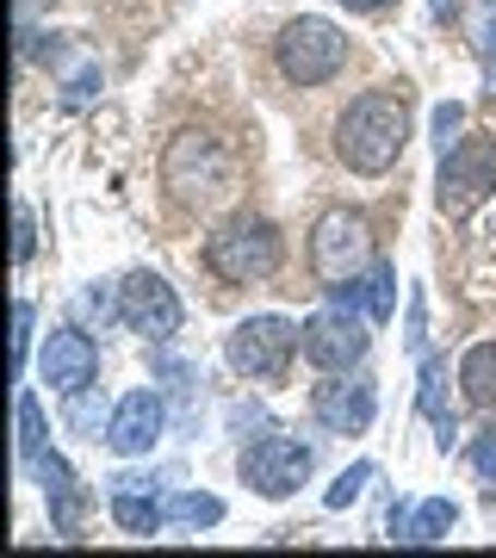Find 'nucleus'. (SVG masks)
<instances>
[{
    "label": "nucleus",
    "instance_id": "f8f14e48",
    "mask_svg": "<svg viewBox=\"0 0 496 558\" xmlns=\"http://www.w3.org/2000/svg\"><path fill=\"white\" fill-rule=\"evenodd\" d=\"M311 410H317V422L329 435H366L373 410H378V391H373V379H329V385H317Z\"/></svg>",
    "mask_w": 496,
    "mask_h": 558
},
{
    "label": "nucleus",
    "instance_id": "393cba45",
    "mask_svg": "<svg viewBox=\"0 0 496 558\" xmlns=\"http://www.w3.org/2000/svg\"><path fill=\"white\" fill-rule=\"evenodd\" d=\"M472 465H477V472H484V478H491V472H496V428H484V440H477V447H472Z\"/></svg>",
    "mask_w": 496,
    "mask_h": 558
},
{
    "label": "nucleus",
    "instance_id": "a211bd4d",
    "mask_svg": "<svg viewBox=\"0 0 496 558\" xmlns=\"http://www.w3.org/2000/svg\"><path fill=\"white\" fill-rule=\"evenodd\" d=\"M459 391H465V403H477V410L496 403V341H477L472 354L459 360Z\"/></svg>",
    "mask_w": 496,
    "mask_h": 558
},
{
    "label": "nucleus",
    "instance_id": "5701e85b",
    "mask_svg": "<svg viewBox=\"0 0 496 558\" xmlns=\"http://www.w3.org/2000/svg\"><path fill=\"white\" fill-rule=\"evenodd\" d=\"M25 354H32V304H13V373H25Z\"/></svg>",
    "mask_w": 496,
    "mask_h": 558
},
{
    "label": "nucleus",
    "instance_id": "bb28decb",
    "mask_svg": "<svg viewBox=\"0 0 496 558\" xmlns=\"http://www.w3.org/2000/svg\"><path fill=\"white\" fill-rule=\"evenodd\" d=\"M435 13L447 20V13H459V0H435Z\"/></svg>",
    "mask_w": 496,
    "mask_h": 558
},
{
    "label": "nucleus",
    "instance_id": "6ab92c4d",
    "mask_svg": "<svg viewBox=\"0 0 496 558\" xmlns=\"http://www.w3.org/2000/svg\"><path fill=\"white\" fill-rule=\"evenodd\" d=\"M168 515L186 521V527H218V521H223V502L205 497V490H180V497L168 502Z\"/></svg>",
    "mask_w": 496,
    "mask_h": 558
},
{
    "label": "nucleus",
    "instance_id": "f03ea898",
    "mask_svg": "<svg viewBox=\"0 0 496 558\" xmlns=\"http://www.w3.org/2000/svg\"><path fill=\"white\" fill-rule=\"evenodd\" d=\"M161 180H168V193L180 205H211L230 193V180H237V156L223 149L211 131H180L168 143V156H161Z\"/></svg>",
    "mask_w": 496,
    "mask_h": 558
},
{
    "label": "nucleus",
    "instance_id": "f257e3e1",
    "mask_svg": "<svg viewBox=\"0 0 496 558\" xmlns=\"http://www.w3.org/2000/svg\"><path fill=\"white\" fill-rule=\"evenodd\" d=\"M403 143H410V106H403V94L373 87V94H360L336 119V156L354 174H385L403 156Z\"/></svg>",
    "mask_w": 496,
    "mask_h": 558
},
{
    "label": "nucleus",
    "instance_id": "0eeeda50",
    "mask_svg": "<svg viewBox=\"0 0 496 558\" xmlns=\"http://www.w3.org/2000/svg\"><path fill=\"white\" fill-rule=\"evenodd\" d=\"M223 354L242 379H279L292 366V354H304V329H292L286 317H249L230 329Z\"/></svg>",
    "mask_w": 496,
    "mask_h": 558
},
{
    "label": "nucleus",
    "instance_id": "6e6552de",
    "mask_svg": "<svg viewBox=\"0 0 496 558\" xmlns=\"http://www.w3.org/2000/svg\"><path fill=\"white\" fill-rule=\"evenodd\" d=\"M311 478V447L292 435H261L249 453H242V484L255 490V497H292L298 484Z\"/></svg>",
    "mask_w": 496,
    "mask_h": 558
},
{
    "label": "nucleus",
    "instance_id": "4be33fe9",
    "mask_svg": "<svg viewBox=\"0 0 496 558\" xmlns=\"http://www.w3.org/2000/svg\"><path fill=\"white\" fill-rule=\"evenodd\" d=\"M32 248H38V223H32V205H13V260H32Z\"/></svg>",
    "mask_w": 496,
    "mask_h": 558
},
{
    "label": "nucleus",
    "instance_id": "cd10ccee",
    "mask_svg": "<svg viewBox=\"0 0 496 558\" xmlns=\"http://www.w3.org/2000/svg\"><path fill=\"white\" fill-rule=\"evenodd\" d=\"M484 94H491V100H496V50H491V87H484Z\"/></svg>",
    "mask_w": 496,
    "mask_h": 558
},
{
    "label": "nucleus",
    "instance_id": "20e7f679",
    "mask_svg": "<svg viewBox=\"0 0 496 558\" xmlns=\"http://www.w3.org/2000/svg\"><path fill=\"white\" fill-rule=\"evenodd\" d=\"M274 62H279V75L292 81V87H323L329 75H341V62H348V38H341L329 20L304 13V20H292L274 38Z\"/></svg>",
    "mask_w": 496,
    "mask_h": 558
},
{
    "label": "nucleus",
    "instance_id": "f3484780",
    "mask_svg": "<svg viewBox=\"0 0 496 558\" xmlns=\"http://www.w3.org/2000/svg\"><path fill=\"white\" fill-rule=\"evenodd\" d=\"M112 521H119L124 534H156L161 521H168V509H161L156 497H143V484H119V490H112Z\"/></svg>",
    "mask_w": 496,
    "mask_h": 558
},
{
    "label": "nucleus",
    "instance_id": "b1692460",
    "mask_svg": "<svg viewBox=\"0 0 496 558\" xmlns=\"http://www.w3.org/2000/svg\"><path fill=\"white\" fill-rule=\"evenodd\" d=\"M459 124H465V106H453V100L435 106V143H440V149H453V143H459Z\"/></svg>",
    "mask_w": 496,
    "mask_h": 558
},
{
    "label": "nucleus",
    "instance_id": "9d476101",
    "mask_svg": "<svg viewBox=\"0 0 496 558\" xmlns=\"http://www.w3.org/2000/svg\"><path fill=\"white\" fill-rule=\"evenodd\" d=\"M119 317L124 329H137V336L149 341H168L180 329V299H174V286L161 274H131L119 286Z\"/></svg>",
    "mask_w": 496,
    "mask_h": 558
},
{
    "label": "nucleus",
    "instance_id": "ddd939ff",
    "mask_svg": "<svg viewBox=\"0 0 496 558\" xmlns=\"http://www.w3.org/2000/svg\"><path fill=\"white\" fill-rule=\"evenodd\" d=\"M161 422H168V410H161L156 391H131V398H119V410L106 422V447L124 459H143L161 440Z\"/></svg>",
    "mask_w": 496,
    "mask_h": 558
},
{
    "label": "nucleus",
    "instance_id": "c85d7f7f",
    "mask_svg": "<svg viewBox=\"0 0 496 558\" xmlns=\"http://www.w3.org/2000/svg\"><path fill=\"white\" fill-rule=\"evenodd\" d=\"M20 7H50V0H20Z\"/></svg>",
    "mask_w": 496,
    "mask_h": 558
},
{
    "label": "nucleus",
    "instance_id": "9b49d317",
    "mask_svg": "<svg viewBox=\"0 0 496 558\" xmlns=\"http://www.w3.org/2000/svg\"><path fill=\"white\" fill-rule=\"evenodd\" d=\"M38 373H44L50 391L81 398V391L99 379V348L81 336V329H50V336H44V354H38Z\"/></svg>",
    "mask_w": 496,
    "mask_h": 558
},
{
    "label": "nucleus",
    "instance_id": "aec40b11",
    "mask_svg": "<svg viewBox=\"0 0 496 558\" xmlns=\"http://www.w3.org/2000/svg\"><path fill=\"white\" fill-rule=\"evenodd\" d=\"M44 453V410L32 391H20V459H38Z\"/></svg>",
    "mask_w": 496,
    "mask_h": 558
},
{
    "label": "nucleus",
    "instance_id": "2eb2a0df",
    "mask_svg": "<svg viewBox=\"0 0 496 558\" xmlns=\"http://www.w3.org/2000/svg\"><path fill=\"white\" fill-rule=\"evenodd\" d=\"M459 509L447 497H422L410 502V509H391V539H403V546H435V539L453 534Z\"/></svg>",
    "mask_w": 496,
    "mask_h": 558
},
{
    "label": "nucleus",
    "instance_id": "dca6fc26",
    "mask_svg": "<svg viewBox=\"0 0 496 558\" xmlns=\"http://www.w3.org/2000/svg\"><path fill=\"white\" fill-rule=\"evenodd\" d=\"M329 292H336V299H360V317L366 323H385L397 311V274L391 267H373V274L360 279V292H354V279H348V286H329Z\"/></svg>",
    "mask_w": 496,
    "mask_h": 558
},
{
    "label": "nucleus",
    "instance_id": "4468645a",
    "mask_svg": "<svg viewBox=\"0 0 496 558\" xmlns=\"http://www.w3.org/2000/svg\"><path fill=\"white\" fill-rule=\"evenodd\" d=\"M32 465H38V478H44V497H50V521H57V534H62V539H81L87 490L75 484V472H69V465H62L57 453H38Z\"/></svg>",
    "mask_w": 496,
    "mask_h": 558
},
{
    "label": "nucleus",
    "instance_id": "1a4fd4ad",
    "mask_svg": "<svg viewBox=\"0 0 496 558\" xmlns=\"http://www.w3.org/2000/svg\"><path fill=\"white\" fill-rule=\"evenodd\" d=\"M366 317L360 311H348V304H329V311H317V317L304 323V360L311 366H323V373H348V366H360L366 360Z\"/></svg>",
    "mask_w": 496,
    "mask_h": 558
},
{
    "label": "nucleus",
    "instance_id": "39448f33",
    "mask_svg": "<svg viewBox=\"0 0 496 558\" xmlns=\"http://www.w3.org/2000/svg\"><path fill=\"white\" fill-rule=\"evenodd\" d=\"M491 193H496V137H459L453 149H440L435 205L447 218H472Z\"/></svg>",
    "mask_w": 496,
    "mask_h": 558
},
{
    "label": "nucleus",
    "instance_id": "423d86ee",
    "mask_svg": "<svg viewBox=\"0 0 496 558\" xmlns=\"http://www.w3.org/2000/svg\"><path fill=\"white\" fill-rule=\"evenodd\" d=\"M366 260H373V230H366V218L348 211V205L323 211L317 230H311V267H317L323 286H348V279H360Z\"/></svg>",
    "mask_w": 496,
    "mask_h": 558
},
{
    "label": "nucleus",
    "instance_id": "7ed1b4c3",
    "mask_svg": "<svg viewBox=\"0 0 496 558\" xmlns=\"http://www.w3.org/2000/svg\"><path fill=\"white\" fill-rule=\"evenodd\" d=\"M279 260H286V242L267 218H230L218 236L205 242V267L230 286H255V279L279 274Z\"/></svg>",
    "mask_w": 496,
    "mask_h": 558
},
{
    "label": "nucleus",
    "instance_id": "412c9836",
    "mask_svg": "<svg viewBox=\"0 0 496 558\" xmlns=\"http://www.w3.org/2000/svg\"><path fill=\"white\" fill-rule=\"evenodd\" d=\"M366 484H373V465H366V459H360V465H348V472H341L336 484H329V509H348V502H360V490H366Z\"/></svg>",
    "mask_w": 496,
    "mask_h": 558
},
{
    "label": "nucleus",
    "instance_id": "a878e982",
    "mask_svg": "<svg viewBox=\"0 0 496 558\" xmlns=\"http://www.w3.org/2000/svg\"><path fill=\"white\" fill-rule=\"evenodd\" d=\"M341 7H348V13H378L385 0H341Z\"/></svg>",
    "mask_w": 496,
    "mask_h": 558
}]
</instances>
